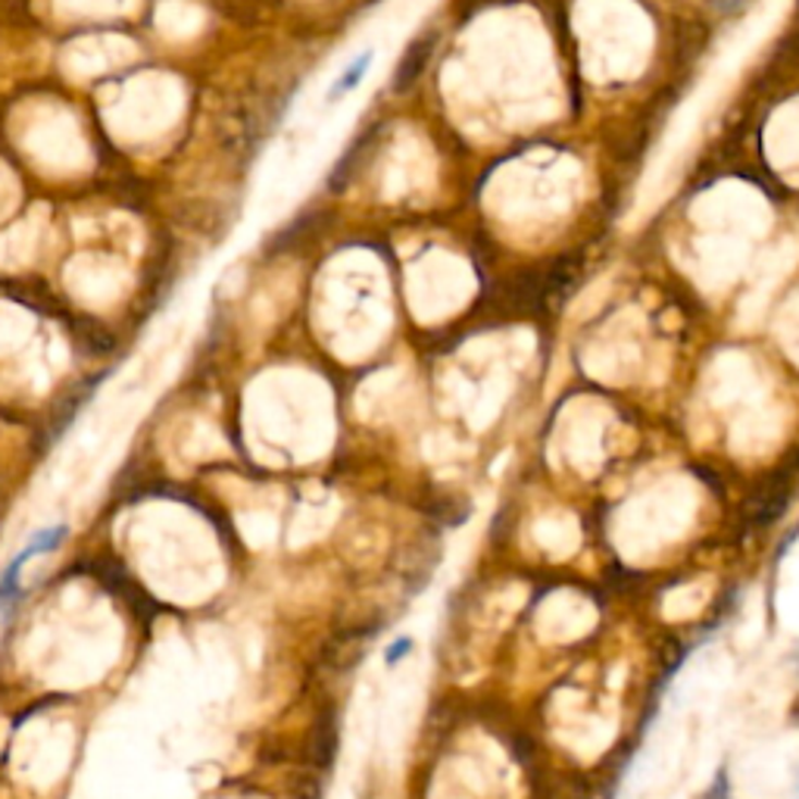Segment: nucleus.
<instances>
[{
  "instance_id": "7ed1b4c3",
  "label": "nucleus",
  "mask_w": 799,
  "mask_h": 799,
  "mask_svg": "<svg viewBox=\"0 0 799 799\" xmlns=\"http://www.w3.org/2000/svg\"><path fill=\"white\" fill-rule=\"evenodd\" d=\"M372 60H376V50L366 48L362 53H356L351 63L344 66V72L331 82L329 88V103H337V100H344V97L356 91L359 85H362V78H366V72L372 70Z\"/></svg>"
},
{
  "instance_id": "f257e3e1",
  "label": "nucleus",
  "mask_w": 799,
  "mask_h": 799,
  "mask_svg": "<svg viewBox=\"0 0 799 799\" xmlns=\"http://www.w3.org/2000/svg\"><path fill=\"white\" fill-rule=\"evenodd\" d=\"M66 538H70V528L66 525H50L45 531H35L32 541L25 543L23 550L10 560V565L0 575V615L16 603V597H20V575H23L25 565L32 563V560H38V556H45V553L60 550V543L66 541Z\"/></svg>"
},
{
  "instance_id": "39448f33",
  "label": "nucleus",
  "mask_w": 799,
  "mask_h": 799,
  "mask_svg": "<svg viewBox=\"0 0 799 799\" xmlns=\"http://www.w3.org/2000/svg\"><path fill=\"white\" fill-rule=\"evenodd\" d=\"M730 797V787H728V775L725 772H718L715 780L709 784V790H705L700 799H728Z\"/></svg>"
},
{
  "instance_id": "423d86ee",
  "label": "nucleus",
  "mask_w": 799,
  "mask_h": 799,
  "mask_svg": "<svg viewBox=\"0 0 799 799\" xmlns=\"http://www.w3.org/2000/svg\"><path fill=\"white\" fill-rule=\"evenodd\" d=\"M747 3H750V0H712V7H715L718 13H725V16H728V13H737V10H743Z\"/></svg>"
},
{
  "instance_id": "20e7f679",
  "label": "nucleus",
  "mask_w": 799,
  "mask_h": 799,
  "mask_svg": "<svg viewBox=\"0 0 799 799\" xmlns=\"http://www.w3.org/2000/svg\"><path fill=\"white\" fill-rule=\"evenodd\" d=\"M413 653V637H397L388 650H384V662L388 665H397L400 659H406Z\"/></svg>"
},
{
  "instance_id": "f03ea898",
  "label": "nucleus",
  "mask_w": 799,
  "mask_h": 799,
  "mask_svg": "<svg viewBox=\"0 0 799 799\" xmlns=\"http://www.w3.org/2000/svg\"><path fill=\"white\" fill-rule=\"evenodd\" d=\"M434 50H438V35L434 32H425L419 38H413V45H406L403 57H400L397 72H394V91L397 95H406L422 78L425 66L431 63Z\"/></svg>"
}]
</instances>
